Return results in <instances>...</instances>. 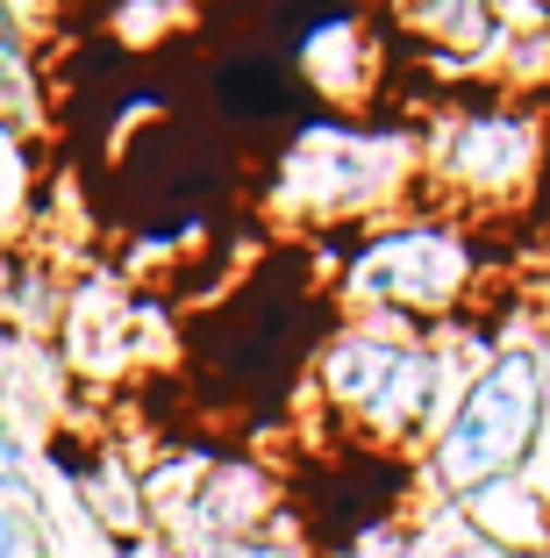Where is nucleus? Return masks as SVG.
<instances>
[{
	"label": "nucleus",
	"mask_w": 550,
	"mask_h": 558,
	"mask_svg": "<svg viewBox=\"0 0 550 558\" xmlns=\"http://www.w3.org/2000/svg\"><path fill=\"white\" fill-rule=\"evenodd\" d=\"M315 401L365 451H421L451 409V359L421 329L351 315L315 351Z\"/></svg>",
	"instance_id": "obj_1"
},
{
	"label": "nucleus",
	"mask_w": 550,
	"mask_h": 558,
	"mask_svg": "<svg viewBox=\"0 0 550 558\" xmlns=\"http://www.w3.org/2000/svg\"><path fill=\"white\" fill-rule=\"evenodd\" d=\"M550 437V359L536 344H508L457 379L451 409H443L437 437L421 451V487L443 509L472 501V494L522 480L529 459Z\"/></svg>",
	"instance_id": "obj_2"
},
{
	"label": "nucleus",
	"mask_w": 550,
	"mask_h": 558,
	"mask_svg": "<svg viewBox=\"0 0 550 558\" xmlns=\"http://www.w3.org/2000/svg\"><path fill=\"white\" fill-rule=\"evenodd\" d=\"M472 287V251L457 230L443 222H393L372 230L343 265V301H351L365 323H401L421 329L451 315Z\"/></svg>",
	"instance_id": "obj_3"
},
{
	"label": "nucleus",
	"mask_w": 550,
	"mask_h": 558,
	"mask_svg": "<svg viewBox=\"0 0 550 558\" xmlns=\"http://www.w3.org/2000/svg\"><path fill=\"white\" fill-rule=\"evenodd\" d=\"M415 144L393 130H343V122H315L286 144L279 165V201L301 215H365L387 208L407 180H415Z\"/></svg>",
	"instance_id": "obj_4"
},
{
	"label": "nucleus",
	"mask_w": 550,
	"mask_h": 558,
	"mask_svg": "<svg viewBox=\"0 0 550 558\" xmlns=\"http://www.w3.org/2000/svg\"><path fill=\"white\" fill-rule=\"evenodd\" d=\"M437 165L457 186H472V194H493V186H508L522 165H529V130H522V122H501V116H465V122L443 130Z\"/></svg>",
	"instance_id": "obj_5"
},
{
	"label": "nucleus",
	"mask_w": 550,
	"mask_h": 558,
	"mask_svg": "<svg viewBox=\"0 0 550 558\" xmlns=\"http://www.w3.org/2000/svg\"><path fill=\"white\" fill-rule=\"evenodd\" d=\"M415 558H522V551H508L501 537H486L465 509H443L437 501L429 515H415Z\"/></svg>",
	"instance_id": "obj_6"
},
{
	"label": "nucleus",
	"mask_w": 550,
	"mask_h": 558,
	"mask_svg": "<svg viewBox=\"0 0 550 558\" xmlns=\"http://www.w3.org/2000/svg\"><path fill=\"white\" fill-rule=\"evenodd\" d=\"M415 29L437 44H486L493 15H486V0H429V8H415Z\"/></svg>",
	"instance_id": "obj_7"
},
{
	"label": "nucleus",
	"mask_w": 550,
	"mask_h": 558,
	"mask_svg": "<svg viewBox=\"0 0 550 558\" xmlns=\"http://www.w3.org/2000/svg\"><path fill=\"white\" fill-rule=\"evenodd\" d=\"M322 558H415V523H407V515H372V523H357L351 537Z\"/></svg>",
	"instance_id": "obj_8"
},
{
	"label": "nucleus",
	"mask_w": 550,
	"mask_h": 558,
	"mask_svg": "<svg viewBox=\"0 0 550 558\" xmlns=\"http://www.w3.org/2000/svg\"><path fill=\"white\" fill-rule=\"evenodd\" d=\"M0 494H29V451L8 423H0Z\"/></svg>",
	"instance_id": "obj_9"
},
{
	"label": "nucleus",
	"mask_w": 550,
	"mask_h": 558,
	"mask_svg": "<svg viewBox=\"0 0 550 558\" xmlns=\"http://www.w3.org/2000/svg\"><path fill=\"white\" fill-rule=\"evenodd\" d=\"M22 551H29V530H22V515L0 501V558H22Z\"/></svg>",
	"instance_id": "obj_10"
}]
</instances>
